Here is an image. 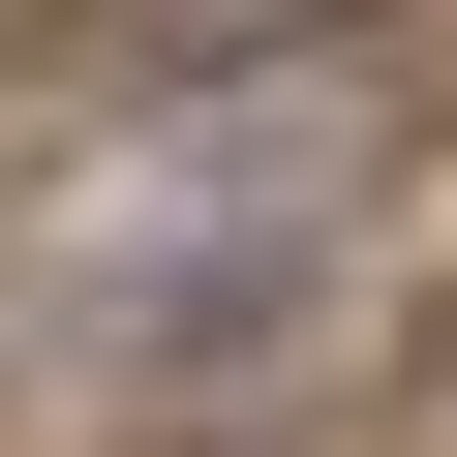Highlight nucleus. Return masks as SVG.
<instances>
[{"label":"nucleus","mask_w":457,"mask_h":457,"mask_svg":"<svg viewBox=\"0 0 457 457\" xmlns=\"http://www.w3.org/2000/svg\"><path fill=\"white\" fill-rule=\"evenodd\" d=\"M366 153H396V62H153V122H92L62 183H31V245H0V305H31V366H92V396H213L305 275H336V213H366Z\"/></svg>","instance_id":"obj_1"},{"label":"nucleus","mask_w":457,"mask_h":457,"mask_svg":"<svg viewBox=\"0 0 457 457\" xmlns=\"http://www.w3.org/2000/svg\"><path fill=\"white\" fill-rule=\"evenodd\" d=\"M92 31H122V62H305L336 0H92Z\"/></svg>","instance_id":"obj_2"}]
</instances>
